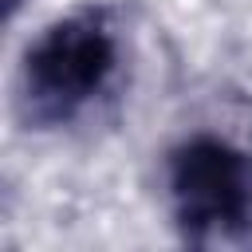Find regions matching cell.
<instances>
[{
	"instance_id": "1",
	"label": "cell",
	"mask_w": 252,
	"mask_h": 252,
	"mask_svg": "<svg viewBox=\"0 0 252 252\" xmlns=\"http://www.w3.org/2000/svg\"><path fill=\"white\" fill-rule=\"evenodd\" d=\"M126 39L110 4H79L43 24L16 67L12 110L32 134L79 126L122 83Z\"/></svg>"
},
{
	"instance_id": "3",
	"label": "cell",
	"mask_w": 252,
	"mask_h": 252,
	"mask_svg": "<svg viewBox=\"0 0 252 252\" xmlns=\"http://www.w3.org/2000/svg\"><path fill=\"white\" fill-rule=\"evenodd\" d=\"M0 4H4V24H12L20 16V8H24V0H0Z\"/></svg>"
},
{
	"instance_id": "2",
	"label": "cell",
	"mask_w": 252,
	"mask_h": 252,
	"mask_svg": "<svg viewBox=\"0 0 252 252\" xmlns=\"http://www.w3.org/2000/svg\"><path fill=\"white\" fill-rule=\"evenodd\" d=\"M161 189L181 244H252V138L236 142L217 130L177 138L161 158Z\"/></svg>"
}]
</instances>
